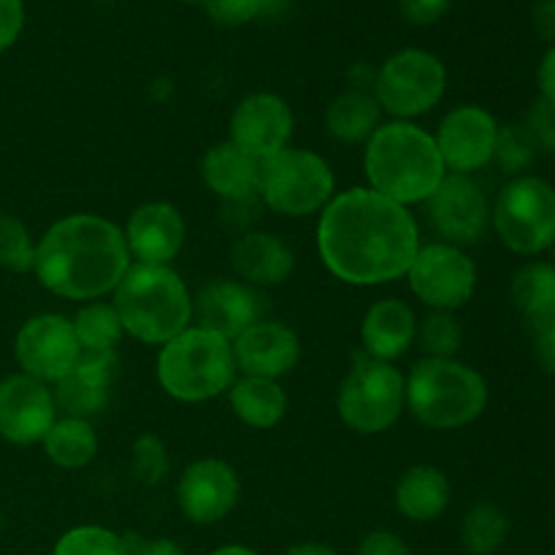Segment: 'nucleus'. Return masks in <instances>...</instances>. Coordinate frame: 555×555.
Instances as JSON below:
<instances>
[{
	"label": "nucleus",
	"mask_w": 555,
	"mask_h": 555,
	"mask_svg": "<svg viewBox=\"0 0 555 555\" xmlns=\"http://www.w3.org/2000/svg\"><path fill=\"white\" fill-rule=\"evenodd\" d=\"M318 249L336 280L358 287L385 285L406 276L421 249V231L406 206L372 188H352L323 209Z\"/></svg>",
	"instance_id": "1"
},
{
	"label": "nucleus",
	"mask_w": 555,
	"mask_h": 555,
	"mask_svg": "<svg viewBox=\"0 0 555 555\" xmlns=\"http://www.w3.org/2000/svg\"><path fill=\"white\" fill-rule=\"evenodd\" d=\"M130 269L125 233L98 215H70L54 222L36 244L38 282L70 301H92L119 285Z\"/></svg>",
	"instance_id": "2"
},
{
	"label": "nucleus",
	"mask_w": 555,
	"mask_h": 555,
	"mask_svg": "<svg viewBox=\"0 0 555 555\" xmlns=\"http://www.w3.org/2000/svg\"><path fill=\"white\" fill-rule=\"evenodd\" d=\"M369 188L401 206L423 204L448 177L437 141L412 122H385L366 141Z\"/></svg>",
	"instance_id": "3"
},
{
	"label": "nucleus",
	"mask_w": 555,
	"mask_h": 555,
	"mask_svg": "<svg viewBox=\"0 0 555 555\" xmlns=\"http://www.w3.org/2000/svg\"><path fill=\"white\" fill-rule=\"evenodd\" d=\"M114 309L125 334L144 345H166L190 328L193 301L171 266L135 263L114 287Z\"/></svg>",
	"instance_id": "4"
},
{
	"label": "nucleus",
	"mask_w": 555,
	"mask_h": 555,
	"mask_svg": "<svg viewBox=\"0 0 555 555\" xmlns=\"http://www.w3.org/2000/svg\"><path fill=\"white\" fill-rule=\"evenodd\" d=\"M406 406L423 426L453 431L486 412L488 383L455 358H426L406 377Z\"/></svg>",
	"instance_id": "5"
},
{
	"label": "nucleus",
	"mask_w": 555,
	"mask_h": 555,
	"mask_svg": "<svg viewBox=\"0 0 555 555\" xmlns=\"http://www.w3.org/2000/svg\"><path fill=\"white\" fill-rule=\"evenodd\" d=\"M233 379L236 358L231 341L201 325L184 328L157 356V383L177 401H209L231 390Z\"/></svg>",
	"instance_id": "6"
},
{
	"label": "nucleus",
	"mask_w": 555,
	"mask_h": 555,
	"mask_svg": "<svg viewBox=\"0 0 555 555\" xmlns=\"http://www.w3.org/2000/svg\"><path fill=\"white\" fill-rule=\"evenodd\" d=\"M406 377L393 363L358 352L339 390V417L358 434H383L401 417Z\"/></svg>",
	"instance_id": "7"
},
{
	"label": "nucleus",
	"mask_w": 555,
	"mask_h": 555,
	"mask_svg": "<svg viewBox=\"0 0 555 555\" xmlns=\"http://www.w3.org/2000/svg\"><path fill=\"white\" fill-rule=\"evenodd\" d=\"M258 193L266 206L285 217H307L334 198V171L309 150H287L260 160Z\"/></svg>",
	"instance_id": "8"
},
{
	"label": "nucleus",
	"mask_w": 555,
	"mask_h": 555,
	"mask_svg": "<svg viewBox=\"0 0 555 555\" xmlns=\"http://www.w3.org/2000/svg\"><path fill=\"white\" fill-rule=\"evenodd\" d=\"M372 90L383 112L410 122L442 101L448 90V68L426 49H401L379 65Z\"/></svg>",
	"instance_id": "9"
},
{
	"label": "nucleus",
	"mask_w": 555,
	"mask_h": 555,
	"mask_svg": "<svg viewBox=\"0 0 555 555\" xmlns=\"http://www.w3.org/2000/svg\"><path fill=\"white\" fill-rule=\"evenodd\" d=\"M493 228L504 247L542 255L555 244V188L540 177H515L493 204Z\"/></svg>",
	"instance_id": "10"
},
{
	"label": "nucleus",
	"mask_w": 555,
	"mask_h": 555,
	"mask_svg": "<svg viewBox=\"0 0 555 555\" xmlns=\"http://www.w3.org/2000/svg\"><path fill=\"white\" fill-rule=\"evenodd\" d=\"M406 280L412 293L434 312H453L475 296L477 266L461 247L439 242L417 249Z\"/></svg>",
	"instance_id": "11"
},
{
	"label": "nucleus",
	"mask_w": 555,
	"mask_h": 555,
	"mask_svg": "<svg viewBox=\"0 0 555 555\" xmlns=\"http://www.w3.org/2000/svg\"><path fill=\"white\" fill-rule=\"evenodd\" d=\"M14 356L27 377H36L41 383H60L81 356L74 323L63 314L49 312L25 320V325L16 331Z\"/></svg>",
	"instance_id": "12"
},
{
	"label": "nucleus",
	"mask_w": 555,
	"mask_h": 555,
	"mask_svg": "<svg viewBox=\"0 0 555 555\" xmlns=\"http://www.w3.org/2000/svg\"><path fill=\"white\" fill-rule=\"evenodd\" d=\"M57 421V404L47 383L27 374L0 379V437L11 444L43 442Z\"/></svg>",
	"instance_id": "13"
},
{
	"label": "nucleus",
	"mask_w": 555,
	"mask_h": 555,
	"mask_svg": "<svg viewBox=\"0 0 555 555\" xmlns=\"http://www.w3.org/2000/svg\"><path fill=\"white\" fill-rule=\"evenodd\" d=\"M496 135L499 122L491 112L482 106H459L439 122L434 141L444 168L469 177L472 171H480L493 163Z\"/></svg>",
	"instance_id": "14"
},
{
	"label": "nucleus",
	"mask_w": 555,
	"mask_h": 555,
	"mask_svg": "<svg viewBox=\"0 0 555 555\" xmlns=\"http://www.w3.org/2000/svg\"><path fill=\"white\" fill-rule=\"evenodd\" d=\"M238 475L220 459H201L184 469L177 486V502L190 524L211 526L233 513L238 504Z\"/></svg>",
	"instance_id": "15"
},
{
	"label": "nucleus",
	"mask_w": 555,
	"mask_h": 555,
	"mask_svg": "<svg viewBox=\"0 0 555 555\" xmlns=\"http://www.w3.org/2000/svg\"><path fill=\"white\" fill-rule=\"evenodd\" d=\"M426 204L434 228L448 238V244L477 242L491 220L486 193L464 173H448Z\"/></svg>",
	"instance_id": "16"
},
{
	"label": "nucleus",
	"mask_w": 555,
	"mask_h": 555,
	"mask_svg": "<svg viewBox=\"0 0 555 555\" xmlns=\"http://www.w3.org/2000/svg\"><path fill=\"white\" fill-rule=\"evenodd\" d=\"M293 135V112L285 98L255 92L236 106L231 117V141L258 160L287 150Z\"/></svg>",
	"instance_id": "17"
},
{
	"label": "nucleus",
	"mask_w": 555,
	"mask_h": 555,
	"mask_svg": "<svg viewBox=\"0 0 555 555\" xmlns=\"http://www.w3.org/2000/svg\"><path fill=\"white\" fill-rule=\"evenodd\" d=\"M231 347L236 369H242L244 377L280 379L301 361L298 334L291 325L276 323V320H260L249 325Z\"/></svg>",
	"instance_id": "18"
},
{
	"label": "nucleus",
	"mask_w": 555,
	"mask_h": 555,
	"mask_svg": "<svg viewBox=\"0 0 555 555\" xmlns=\"http://www.w3.org/2000/svg\"><path fill=\"white\" fill-rule=\"evenodd\" d=\"M117 352H81L68 374L54 383V404L68 417H85L106 410L117 379Z\"/></svg>",
	"instance_id": "19"
},
{
	"label": "nucleus",
	"mask_w": 555,
	"mask_h": 555,
	"mask_svg": "<svg viewBox=\"0 0 555 555\" xmlns=\"http://www.w3.org/2000/svg\"><path fill=\"white\" fill-rule=\"evenodd\" d=\"M260 296L236 280H211L193 301V314L201 328L222 336L233 345L249 325L260 323Z\"/></svg>",
	"instance_id": "20"
},
{
	"label": "nucleus",
	"mask_w": 555,
	"mask_h": 555,
	"mask_svg": "<svg viewBox=\"0 0 555 555\" xmlns=\"http://www.w3.org/2000/svg\"><path fill=\"white\" fill-rule=\"evenodd\" d=\"M184 233H188V225H184L182 211L166 201H152L130 215L125 242L139 263L171 266V260L182 253Z\"/></svg>",
	"instance_id": "21"
},
{
	"label": "nucleus",
	"mask_w": 555,
	"mask_h": 555,
	"mask_svg": "<svg viewBox=\"0 0 555 555\" xmlns=\"http://www.w3.org/2000/svg\"><path fill=\"white\" fill-rule=\"evenodd\" d=\"M231 266L247 285L271 287L282 285L293 274L296 258L274 233L247 231L233 242Z\"/></svg>",
	"instance_id": "22"
},
{
	"label": "nucleus",
	"mask_w": 555,
	"mask_h": 555,
	"mask_svg": "<svg viewBox=\"0 0 555 555\" xmlns=\"http://www.w3.org/2000/svg\"><path fill=\"white\" fill-rule=\"evenodd\" d=\"M417 334L415 312L399 298H385L369 307L361 325L363 352L377 361L393 363L412 347Z\"/></svg>",
	"instance_id": "23"
},
{
	"label": "nucleus",
	"mask_w": 555,
	"mask_h": 555,
	"mask_svg": "<svg viewBox=\"0 0 555 555\" xmlns=\"http://www.w3.org/2000/svg\"><path fill=\"white\" fill-rule=\"evenodd\" d=\"M201 179L220 198L247 201L249 195L258 193L260 160L228 139L206 152L201 160Z\"/></svg>",
	"instance_id": "24"
},
{
	"label": "nucleus",
	"mask_w": 555,
	"mask_h": 555,
	"mask_svg": "<svg viewBox=\"0 0 555 555\" xmlns=\"http://www.w3.org/2000/svg\"><path fill=\"white\" fill-rule=\"evenodd\" d=\"M450 507V480L442 469L417 464L396 486V509L412 524H431Z\"/></svg>",
	"instance_id": "25"
},
{
	"label": "nucleus",
	"mask_w": 555,
	"mask_h": 555,
	"mask_svg": "<svg viewBox=\"0 0 555 555\" xmlns=\"http://www.w3.org/2000/svg\"><path fill=\"white\" fill-rule=\"evenodd\" d=\"M231 410L244 426L274 428L287 412V396L276 379L242 377L231 385Z\"/></svg>",
	"instance_id": "26"
},
{
	"label": "nucleus",
	"mask_w": 555,
	"mask_h": 555,
	"mask_svg": "<svg viewBox=\"0 0 555 555\" xmlns=\"http://www.w3.org/2000/svg\"><path fill=\"white\" fill-rule=\"evenodd\" d=\"M383 119L377 98L366 90H347L334 98L325 112V128L336 141L345 144H361L374 135Z\"/></svg>",
	"instance_id": "27"
},
{
	"label": "nucleus",
	"mask_w": 555,
	"mask_h": 555,
	"mask_svg": "<svg viewBox=\"0 0 555 555\" xmlns=\"http://www.w3.org/2000/svg\"><path fill=\"white\" fill-rule=\"evenodd\" d=\"M47 459L60 469H81L98 453V434L85 417H60L43 437Z\"/></svg>",
	"instance_id": "28"
},
{
	"label": "nucleus",
	"mask_w": 555,
	"mask_h": 555,
	"mask_svg": "<svg viewBox=\"0 0 555 555\" xmlns=\"http://www.w3.org/2000/svg\"><path fill=\"white\" fill-rule=\"evenodd\" d=\"M513 301L524 312L526 323L555 312V266L531 260L513 276Z\"/></svg>",
	"instance_id": "29"
},
{
	"label": "nucleus",
	"mask_w": 555,
	"mask_h": 555,
	"mask_svg": "<svg viewBox=\"0 0 555 555\" xmlns=\"http://www.w3.org/2000/svg\"><path fill=\"white\" fill-rule=\"evenodd\" d=\"M509 537V518L496 504H477L461 520V545L469 555H493Z\"/></svg>",
	"instance_id": "30"
},
{
	"label": "nucleus",
	"mask_w": 555,
	"mask_h": 555,
	"mask_svg": "<svg viewBox=\"0 0 555 555\" xmlns=\"http://www.w3.org/2000/svg\"><path fill=\"white\" fill-rule=\"evenodd\" d=\"M74 334L81 352H117L125 328L114 304H87L76 312Z\"/></svg>",
	"instance_id": "31"
},
{
	"label": "nucleus",
	"mask_w": 555,
	"mask_h": 555,
	"mask_svg": "<svg viewBox=\"0 0 555 555\" xmlns=\"http://www.w3.org/2000/svg\"><path fill=\"white\" fill-rule=\"evenodd\" d=\"M52 555H130L125 534L103 526H76L54 542Z\"/></svg>",
	"instance_id": "32"
},
{
	"label": "nucleus",
	"mask_w": 555,
	"mask_h": 555,
	"mask_svg": "<svg viewBox=\"0 0 555 555\" xmlns=\"http://www.w3.org/2000/svg\"><path fill=\"white\" fill-rule=\"evenodd\" d=\"M537 152H540V146L531 139L526 125H504V128H499L493 160L499 163V168L504 173H509V177H524V171H529L534 166Z\"/></svg>",
	"instance_id": "33"
},
{
	"label": "nucleus",
	"mask_w": 555,
	"mask_h": 555,
	"mask_svg": "<svg viewBox=\"0 0 555 555\" xmlns=\"http://www.w3.org/2000/svg\"><path fill=\"white\" fill-rule=\"evenodd\" d=\"M36 263V242L25 222L14 215L0 211V269L25 274Z\"/></svg>",
	"instance_id": "34"
},
{
	"label": "nucleus",
	"mask_w": 555,
	"mask_h": 555,
	"mask_svg": "<svg viewBox=\"0 0 555 555\" xmlns=\"http://www.w3.org/2000/svg\"><path fill=\"white\" fill-rule=\"evenodd\" d=\"M415 339L428 358H453L461 350L464 331L450 312H431L417 325Z\"/></svg>",
	"instance_id": "35"
},
{
	"label": "nucleus",
	"mask_w": 555,
	"mask_h": 555,
	"mask_svg": "<svg viewBox=\"0 0 555 555\" xmlns=\"http://www.w3.org/2000/svg\"><path fill=\"white\" fill-rule=\"evenodd\" d=\"M168 469H171V461H168V450L160 437L144 434L135 439L133 450H130V472L141 486H157L166 480Z\"/></svg>",
	"instance_id": "36"
},
{
	"label": "nucleus",
	"mask_w": 555,
	"mask_h": 555,
	"mask_svg": "<svg viewBox=\"0 0 555 555\" xmlns=\"http://www.w3.org/2000/svg\"><path fill=\"white\" fill-rule=\"evenodd\" d=\"M269 0H206L204 9L206 14L211 16L215 22L228 27H238L253 22L260 11L266 9Z\"/></svg>",
	"instance_id": "37"
},
{
	"label": "nucleus",
	"mask_w": 555,
	"mask_h": 555,
	"mask_svg": "<svg viewBox=\"0 0 555 555\" xmlns=\"http://www.w3.org/2000/svg\"><path fill=\"white\" fill-rule=\"evenodd\" d=\"M526 128H529L531 139L537 141V146L555 155V103L547 98H537L529 108V117H526Z\"/></svg>",
	"instance_id": "38"
},
{
	"label": "nucleus",
	"mask_w": 555,
	"mask_h": 555,
	"mask_svg": "<svg viewBox=\"0 0 555 555\" xmlns=\"http://www.w3.org/2000/svg\"><path fill=\"white\" fill-rule=\"evenodd\" d=\"M534 358L547 374H555V312L529 320Z\"/></svg>",
	"instance_id": "39"
},
{
	"label": "nucleus",
	"mask_w": 555,
	"mask_h": 555,
	"mask_svg": "<svg viewBox=\"0 0 555 555\" xmlns=\"http://www.w3.org/2000/svg\"><path fill=\"white\" fill-rule=\"evenodd\" d=\"M453 0H399V11L410 25L428 27L442 20Z\"/></svg>",
	"instance_id": "40"
},
{
	"label": "nucleus",
	"mask_w": 555,
	"mask_h": 555,
	"mask_svg": "<svg viewBox=\"0 0 555 555\" xmlns=\"http://www.w3.org/2000/svg\"><path fill=\"white\" fill-rule=\"evenodd\" d=\"M25 27V3L22 0H0V54L16 43Z\"/></svg>",
	"instance_id": "41"
},
{
	"label": "nucleus",
	"mask_w": 555,
	"mask_h": 555,
	"mask_svg": "<svg viewBox=\"0 0 555 555\" xmlns=\"http://www.w3.org/2000/svg\"><path fill=\"white\" fill-rule=\"evenodd\" d=\"M358 555H412L406 542L393 531H369L358 545Z\"/></svg>",
	"instance_id": "42"
},
{
	"label": "nucleus",
	"mask_w": 555,
	"mask_h": 555,
	"mask_svg": "<svg viewBox=\"0 0 555 555\" xmlns=\"http://www.w3.org/2000/svg\"><path fill=\"white\" fill-rule=\"evenodd\" d=\"M128 540L130 555H188L179 542L168 540V537H155V540H146L139 534H125Z\"/></svg>",
	"instance_id": "43"
},
{
	"label": "nucleus",
	"mask_w": 555,
	"mask_h": 555,
	"mask_svg": "<svg viewBox=\"0 0 555 555\" xmlns=\"http://www.w3.org/2000/svg\"><path fill=\"white\" fill-rule=\"evenodd\" d=\"M531 25L542 41L555 43V0H540L531 9Z\"/></svg>",
	"instance_id": "44"
},
{
	"label": "nucleus",
	"mask_w": 555,
	"mask_h": 555,
	"mask_svg": "<svg viewBox=\"0 0 555 555\" xmlns=\"http://www.w3.org/2000/svg\"><path fill=\"white\" fill-rule=\"evenodd\" d=\"M537 85H540V98L555 103V43H551V49L542 57L540 70H537Z\"/></svg>",
	"instance_id": "45"
},
{
	"label": "nucleus",
	"mask_w": 555,
	"mask_h": 555,
	"mask_svg": "<svg viewBox=\"0 0 555 555\" xmlns=\"http://www.w3.org/2000/svg\"><path fill=\"white\" fill-rule=\"evenodd\" d=\"M285 555H339L331 545L325 542H298V545H291Z\"/></svg>",
	"instance_id": "46"
},
{
	"label": "nucleus",
	"mask_w": 555,
	"mask_h": 555,
	"mask_svg": "<svg viewBox=\"0 0 555 555\" xmlns=\"http://www.w3.org/2000/svg\"><path fill=\"white\" fill-rule=\"evenodd\" d=\"M209 555H260V553L253 551V547H247V545H222V547H217V551H211Z\"/></svg>",
	"instance_id": "47"
},
{
	"label": "nucleus",
	"mask_w": 555,
	"mask_h": 555,
	"mask_svg": "<svg viewBox=\"0 0 555 555\" xmlns=\"http://www.w3.org/2000/svg\"><path fill=\"white\" fill-rule=\"evenodd\" d=\"M0 537H3V513H0Z\"/></svg>",
	"instance_id": "48"
},
{
	"label": "nucleus",
	"mask_w": 555,
	"mask_h": 555,
	"mask_svg": "<svg viewBox=\"0 0 555 555\" xmlns=\"http://www.w3.org/2000/svg\"><path fill=\"white\" fill-rule=\"evenodd\" d=\"M182 3H206V0H182Z\"/></svg>",
	"instance_id": "49"
}]
</instances>
